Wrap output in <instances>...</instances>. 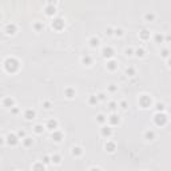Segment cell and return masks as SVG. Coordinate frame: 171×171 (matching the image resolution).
I'll return each mask as SVG.
<instances>
[{
    "label": "cell",
    "mask_w": 171,
    "mask_h": 171,
    "mask_svg": "<svg viewBox=\"0 0 171 171\" xmlns=\"http://www.w3.org/2000/svg\"><path fill=\"white\" fill-rule=\"evenodd\" d=\"M3 107L11 110L12 107H15V100L11 98V96H6V98L3 99Z\"/></svg>",
    "instance_id": "obj_14"
},
{
    "label": "cell",
    "mask_w": 171,
    "mask_h": 171,
    "mask_svg": "<svg viewBox=\"0 0 171 171\" xmlns=\"http://www.w3.org/2000/svg\"><path fill=\"white\" fill-rule=\"evenodd\" d=\"M107 91H108V92H111V94H115L116 91H118V86H116L115 83H110L107 86Z\"/></svg>",
    "instance_id": "obj_36"
},
{
    "label": "cell",
    "mask_w": 171,
    "mask_h": 171,
    "mask_svg": "<svg viewBox=\"0 0 171 171\" xmlns=\"http://www.w3.org/2000/svg\"><path fill=\"white\" fill-rule=\"evenodd\" d=\"M96 98H98L99 102H104L106 99H107V95H106L104 92H99L98 95H96Z\"/></svg>",
    "instance_id": "obj_41"
},
{
    "label": "cell",
    "mask_w": 171,
    "mask_h": 171,
    "mask_svg": "<svg viewBox=\"0 0 171 171\" xmlns=\"http://www.w3.org/2000/svg\"><path fill=\"white\" fill-rule=\"evenodd\" d=\"M34 145V139H32L31 136H26L23 139V146L24 147H31V146Z\"/></svg>",
    "instance_id": "obj_29"
},
{
    "label": "cell",
    "mask_w": 171,
    "mask_h": 171,
    "mask_svg": "<svg viewBox=\"0 0 171 171\" xmlns=\"http://www.w3.org/2000/svg\"><path fill=\"white\" fill-rule=\"evenodd\" d=\"M119 107L122 108V110H127V108H128V103L126 100H122L120 103H119Z\"/></svg>",
    "instance_id": "obj_44"
},
{
    "label": "cell",
    "mask_w": 171,
    "mask_h": 171,
    "mask_svg": "<svg viewBox=\"0 0 171 171\" xmlns=\"http://www.w3.org/2000/svg\"><path fill=\"white\" fill-rule=\"evenodd\" d=\"M32 171H46V165H43V162H36L32 166Z\"/></svg>",
    "instance_id": "obj_24"
},
{
    "label": "cell",
    "mask_w": 171,
    "mask_h": 171,
    "mask_svg": "<svg viewBox=\"0 0 171 171\" xmlns=\"http://www.w3.org/2000/svg\"><path fill=\"white\" fill-rule=\"evenodd\" d=\"M88 43H90V47L96 48V47H99V44H100V39H99L98 36H92V38H90Z\"/></svg>",
    "instance_id": "obj_22"
},
{
    "label": "cell",
    "mask_w": 171,
    "mask_h": 171,
    "mask_svg": "<svg viewBox=\"0 0 171 171\" xmlns=\"http://www.w3.org/2000/svg\"><path fill=\"white\" fill-rule=\"evenodd\" d=\"M92 62H94V59H92V56L91 55H88V54H84L83 56H82V63L84 64V66H91L92 64Z\"/></svg>",
    "instance_id": "obj_20"
},
{
    "label": "cell",
    "mask_w": 171,
    "mask_h": 171,
    "mask_svg": "<svg viewBox=\"0 0 171 171\" xmlns=\"http://www.w3.org/2000/svg\"><path fill=\"white\" fill-rule=\"evenodd\" d=\"M160 56L165 59H168V56H170V49L168 48H163L162 51H160Z\"/></svg>",
    "instance_id": "obj_38"
},
{
    "label": "cell",
    "mask_w": 171,
    "mask_h": 171,
    "mask_svg": "<svg viewBox=\"0 0 171 171\" xmlns=\"http://www.w3.org/2000/svg\"><path fill=\"white\" fill-rule=\"evenodd\" d=\"M96 123L104 126L106 123H107V116H106L104 114H98V115H96Z\"/></svg>",
    "instance_id": "obj_23"
},
{
    "label": "cell",
    "mask_w": 171,
    "mask_h": 171,
    "mask_svg": "<svg viewBox=\"0 0 171 171\" xmlns=\"http://www.w3.org/2000/svg\"><path fill=\"white\" fill-rule=\"evenodd\" d=\"M19 112H20V110H19L18 107H12L11 108V114H14V115H18Z\"/></svg>",
    "instance_id": "obj_46"
},
{
    "label": "cell",
    "mask_w": 171,
    "mask_h": 171,
    "mask_svg": "<svg viewBox=\"0 0 171 171\" xmlns=\"http://www.w3.org/2000/svg\"><path fill=\"white\" fill-rule=\"evenodd\" d=\"M126 75H127L128 78H132V76L136 75V70L134 67H127V68H126Z\"/></svg>",
    "instance_id": "obj_30"
},
{
    "label": "cell",
    "mask_w": 171,
    "mask_h": 171,
    "mask_svg": "<svg viewBox=\"0 0 171 171\" xmlns=\"http://www.w3.org/2000/svg\"><path fill=\"white\" fill-rule=\"evenodd\" d=\"M107 122H108V126H110V127H115V126H118L119 123H120V116L116 112H112L107 118Z\"/></svg>",
    "instance_id": "obj_8"
},
{
    "label": "cell",
    "mask_w": 171,
    "mask_h": 171,
    "mask_svg": "<svg viewBox=\"0 0 171 171\" xmlns=\"http://www.w3.org/2000/svg\"><path fill=\"white\" fill-rule=\"evenodd\" d=\"M35 118H36V111L35 110L27 108V110L24 111V119H26V120H34Z\"/></svg>",
    "instance_id": "obj_15"
},
{
    "label": "cell",
    "mask_w": 171,
    "mask_h": 171,
    "mask_svg": "<svg viewBox=\"0 0 171 171\" xmlns=\"http://www.w3.org/2000/svg\"><path fill=\"white\" fill-rule=\"evenodd\" d=\"M145 139L148 140V142H152L155 139V131L154 130H147L145 132Z\"/></svg>",
    "instance_id": "obj_21"
},
{
    "label": "cell",
    "mask_w": 171,
    "mask_h": 171,
    "mask_svg": "<svg viewBox=\"0 0 171 171\" xmlns=\"http://www.w3.org/2000/svg\"><path fill=\"white\" fill-rule=\"evenodd\" d=\"M32 27H34V29H35L36 32H41L44 29V23L43 21H35Z\"/></svg>",
    "instance_id": "obj_27"
},
{
    "label": "cell",
    "mask_w": 171,
    "mask_h": 171,
    "mask_svg": "<svg viewBox=\"0 0 171 171\" xmlns=\"http://www.w3.org/2000/svg\"><path fill=\"white\" fill-rule=\"evenodd\" d=\"M100 135L103 136V138H110L111 135H112V127H110V126H102L100 128Z\"/></svg>",
    "instance_id": "obj_13"
},
{
    "label": "cell",
    "mask_w": 171,
    "mask_h": 171,
    "mask_svg": "<svg viewBox=\"0 0 171 171\" xmlns=\"http://www.w3.org/2000/svg\"><path fill=\"white\" fill-rule=\"evenodd\" d=\"M44 127H46V130H49L51 132H52V131L58 130L59 122L56 120L55 118H51V119H48V120H47V123H46V126H44Z\"/></svg>",
    "instance_id": "obj_9"
},
{
    "label": "cell",
    "mask_w": 171,
    "mask_h": 171,
    "mask_svg": "<svg viewBox=\"0 0 171 171\" xmlns=\"http://www.w3.org/2000/svg\"><path fill=\"white\" fill-rule=\"evenodd\" d=\"M99 103L98 98H96V95H90L88 96V104L90 106H96Z\"/></svg>",
    "instance_id": "obj_31"
},
{
    "label": "cell",
    "mask_w": 171,
    "mask_h": 171,
    "mask_svg": "<svg viewBox=\"0 0 171 171\" xmlns=\"http://www.w3.org/2000/svg\"><path fill=\"white\" fill-rule=\"evenodd\" d=\"M154 20H155V14H152V12H147V14L145 15V21L150 23V21H154Z\"/></svg>",
    "instance_id": "obj_34"
},
{
    "label": "cell",
    "mask_w": 171,
    "mask_h": 171,
    "mask_svg": "<svg viewBox=\"0 0 171 171\" xmlns=\"http://www.w3.org/2000/svg\"><path fill=\"white\" fill-rule=\"evenodd\" d=\"M41 106H43L44 110H51V107H52V103L49 100H44L43 103H41Z\"/></svg>",
    "instance_id": "obj_39"
},
{
    "label": "cell",
    "mask_w": 171,
    "mask_h": 171,
    "mask_svg": "<svg viewBox=\"0 0 171 171\" xmlns=\"http://www.w3.org/2000/svg\"><path fill=\"white\" fill-rule=\"evenodd\" d=\"M44 14H46L47 16H49V18L55 16V14H56V1H48V3L46 4V7H44Z\"/></svg>",
    "instance_id": "obj_4"
},
{
    "label": "cell",
    "mask_w": 171,
    "mask_h": 171,
    "mask_svg": "<svg viewBox=\"0 0 171 171\" xmlns=\"http://www.w3.org/2000/svg\"><path fill=\"white\" fill-rule=\"evenodd\" d=\"M51 27H52L55 31H62V29L64 28V20H63V18H60V16L54 18L52 21H51Z\"/></svg>",
    "instance_id": "obj_7"
},
{
    "label": "cell",
    "mask_w": 171,
    "mask_h": 171,
    "mask_svg": "<svg viewBox=\"0 0 171 171\" xmlns=\"http://www.w3.org/2000/svg\"><path fill=\"white\" fill-rule=\"evenodd\" d=\"M150 38H151V32H150V29H142V31L139 32V39L140 40H150Z\"/></svg>",
    "instance_id": "obj_19"
},
{
    "label": "cell",
    "mask_w": 171,
    "mask_h": 171,
    "mask_svg": "<svg viewBox=\"0 0 171 171\" xmlns=\"http://www.w3.org/2000/svg\"><path fill=\"white\" fill-rule=\"evenodd\" d=\"M4 142H6V138H3V136H0V146H3Z\"/></svg>",
    "instance_id": "obj_48"
},
{
    "label": "cell",
    "mask_w": 171,
    "mask_h": 171,
    "mask_svg": "<svg viewBox=\"0 0 171 171\" xmlns=\"http://www.w3.org/2000/svg\"><path fill=\"white\" fill-rule=\"evenodd\" d=\"M152 120H154V124L155 126H158V127H163V126H166L167 122H168V115L166 112H157L155 115H154Z\"/></svg>",
    "instance_id": "obj_2"
},
{
    "label": "cell",
    "mask_w": 171,
    "mask_h": 171,
    "mask_svg": "<svg viewBox=\"0 0 171 171\" xmlns=\"http://www.w3.org/2000/svg\"><path fill=\"white\" fill-rule=\"evenodd\" d=\"M107 108L111 111V114H112V112H115V111H116V108H118V103H116V102H108Z\"/></svg>",
    "instance_id": "obj_33"
},
{
    "label": "cell",
    "mask_w": 171,
    "mask_h": 171,
    "mask_svg": "<svg viewBox=\"0 0 171 171\" xmlns=\"http://www.w3.org/2000/svg\"><path fill=\"white\" fill-rule=\"evenodd\" d=\"M104 148L107 152L110 154H114L116 151V143L114 142V140H107V143L104 145Z\"/></svg>",
    "instance_id": "obj_17"
},
{
    "label": "cell",
    "mask_w": 171,
    "mask_h": 171,
    "mask_svg": "<svg viewBox=\"0 0 171 171\" xmlns=\"http://www.w3.org/2000/svg\"><path fill=\"white\" fill-rule=\"evenodd\" d=\"M114 35H115L116 38H122V36L124 35V29L120 28V27H118V28H114Z\"/></svg>",
    "instance_id": "obj_32"
},
{
    "label": "cell",
    "mask_w": 171,
    "mask_h": 171,
    "mask_svg": "<svg viewBox=\"0 0 171 171\" xmlns=\"http://www.w3.org/2000/svg\"><path fill=\"white\" fill-rule=\"evenodd\" d=\"M88 171H102V168L98 167V166H94V167H91Z\"/></svg>",
    "instance_id": "obj_47"
},
{
    "label": "cell",
    "mask_w": 171,
    "mask_h": 171,
    "mask_svg": "<svg viewBox=\"0 0 171 171\" xmlns=\"http://www.w3.org/2000/svg\"><path fill=\"white\" fill-rule=\"evenodd\" d=\"M134 55H135L136 58H143V56L146 55V51L142 48V47H140V48L134 49Z\"/></svg>",
    "instance_id": "obj_28"
},
{
    "label": "cell",
    "mask_w": 171,
    "mask_h": 171,
    "mask_svg": "<svg viewBox=\"0 0 171 171\" xmlns=\"http://www.w3.org/2000/svg\"><path fill=\"white\" fill-rule=\"evenodd\" d=\"M19 138H18V135L15 132H9L8 135L6 136V143L8 146H11V147H15V146H18L19 145Z\"/></svg>",
    "instance_id": "obj_6"
},
{
    "label": "cell",
    "mask_w": 171,
    "mask_h": 171,
    "mask_svg": "<svg viewBox=\"0 0 171 171\" xmlns=\"http://www.w3.org/2000/svg\"><path fill=\"white\" fill-rule=\"evenodd\" d=\"M102 56L104 59H107V60H110V59H114V56H115V49L112 48L111 46H104L103 48H102Z\"/></svg>",
    "instance_id": "obj_5"
},
{
    "label": "cell",
    "mask_w": 171,
    "mask_h": 171,
    "mask_svg": "<svg viewBox=\"0 0 171 171\" xmlns=\"http://www.w3.org/2000/svg\"><path fill=\"white\" fill-rule=\"evenodd\" d=\"M51 139H52L55 143H60L62 140L64 139V135L60 130H55V131L51 132Z\"/></svg>",
    "instance_id": "obj_11"
},
{
    "label": "cell",
    "mask_w": 171,
    "mask_h": 171,
    "mask_svg": "<svg viewBox=\"0 0 171 171\" xmlns=\"http://www.w3.org/2000/svg\"><path fill=\"white\" fill-rule=\"evenodd\" d=\"M154 41L157 44H162V43H165V36H163V34H155L154 35Z\"/></svg>",
    "instance_id": "obj_25"
},
{
    "label": "cell",
    "mask_w": 171,
    "mask_h": 171,
    "mask_svg": "<svg viewBox=\"0 0 171 171\" xmlns=\"http://www.w3.org/2000/svg\"><path fill=\"white\" fill-rule=\"evenodd\" d=\"M139 106L142 108H150L151 106H152V99H151L150 95H147V94H143V95L139 96Z\"/></svg>",
    "instance_id": "obj_3"
},
{
    "label": "cell",
    "mask_w": 171,
    "mask_h": 171,
    "mask_svg": "<svg viewBox=\"0 0 171 171\" xmlns=\"http://www.w3.org/2000/svg\"><path fill=\"white\" fill-rule=\"evenodd\" d=\"M124 55L126 56H132L134 55V48H132V47H127V48L124 49Z\"/></svg>",
    "instance_id": "obj_43"
},
{
    "label": "cell",
    "mask_w": 171,
    "mask_h": 171,
    "mask_svg": "<svg viewBox=\"0 0 171 171\" xmlns=\"http://www.w3.org/2000/svg\"><path fill=\"white\" fill-rule=\"evenodd\" d=\"M41 162H43V165H46V166L51 165V157H49V155H44L43 159H41Z\"/></svg>",
    "instance_id": "obj_40"
},
{
    "label": "cell",
    "mask_w": 171,
    "mask_h": 171,
    "mask_svg": "<svg viewBox=\"0 0 171 171\" xmlns=\"http://www.w3.org/2000/svg\"><path fill=\"white\" fill-rule=\"evenodd\" d=\"M44 130H46V127H44L43 124H36L35 127H34V131H35V134H38V135L43 134V132H44Z\"/></svg>",
    "instance_id": "obj_35"
},
{
    "label": "cell",
    "mask_w": 171,
    "mask_h": 171,
    "mask_svg": "<svg viewBox=\"0 0 171 171\" xmlns=\"http://www.w3.org/2000/svg\"><path fill=\"white\" fill-rule=\"evenodd\" d=\"M0 19H1V14H0Z\"/></svg>",
    "instance_id": "obj_49"
},
{
    "label": "cell",
    "mask_w": 171,
    "mask_h": 171,
    "mask_svg": "<svg viewBox=\"0 0 171 171\" xmlns=\"http://www.w3.org/2000/svg\"><path fill=\"white\" fill-rule=\"evenodd\" d=\"M106 67H107L108 71L114 72V71L118 70L119 63H118V60H115V59H110V60H107V64H106Z\"/></svg>",
    "instance_id": "obj_12"
},
{
    "label": "cell",
    "mask_w": 171,
    "mask_h": 171,
    "mask_svg": "<svg viewBox=\"0 0 171 171\" xmlns=\"http://www.w3.org/2000/svg\"><path fill=\"white\" fill-rule=\"evenodd\" d=\"M51 163H54V165H60L62 163V155H59V154H54V155H51Z\"/></svg>",
    "instance_id": "obj_26"
},
{
    "label": "cell",
    "mask_w": 171,
    "mask_h": 171,
    "mask_svg": "<svg viewBox=\"0 0 171 171\" xmlns=\"http://www.w3.org/2000/svg\"><path fill=\"white\" fill-rule=\"evenodd\" d=\"M104 34L107 36H112L114 35V28H112V27H107V29H106Z\"/></svg>",
    "instance_id": "obj_45"
},
{
    "label": "cell",
    "mask_w": 171,
    "mask_h": 171,
    "mask_svg": "<svg viewBox=\"0 0 171 171\" xmlns=\"http://www.w3.org/2000/svg\"><path fill=\"white\" fill-rule=\"evenodd\" d=\"M16 135H18V138L19 139H24V138H26L27 136V132L24 130H19L18 132H16Z\"/></svg>",
    "instance_id": "obj_42"
},
{
    "label": "cell",
    "mask_w": 171,
    "mask_h": 171,
    "mask_svg": "<svg viewBox=\"0 0 171 171\" xmlns=\"http://www.w3.org/2000/svg\"><path fill=\"white\" fill-rule=\"evenodd\" d=\"M3 67H4V71L8 74H16L20 68V62L14 56H8L6 58V60L3 62Z\"/></svg>",
    "instance_id": "obj_1"
},
{
    "label": "cell",
    "mask_w": 171,
    "mask_h": 171,
    "mask_svg": "<svg viewBox=\"0 0 171 171\" xmlns=\"http://www.w3.org/2000/svg\"><path fill=\"white\" fill-rule=\"evenodd\" d=\"M71 155L75 158H79L83 155V148L80 147V146H74L72 150H71Z\"/></svg>",
    "instance_id": "obj_18"
},
{
    "label": "cell",
    "mask_w": 171,
    "mask_h": 171,
    "mask_svg": "<svg viewBox=\"0 0 171 171\" xmlns=\"http://www.w3.org/2000/svg\"><path fill=\"white\" fill-rule=\"evenodd\" d=\"M64 96L67 99H74L76 96V91L74 87H66L64 88Z\"/></svg>",
    "instance_id": "obj_16"
},
{
    "label": "cell",
    "mask_w": 171,
    "mask_h": 171,
    "mask_svg": "<svg viewBox=\"0 0 171 171\" xmlns=\"http://www.w3.org/2000/svg\"><path fill=\"white\" fill-rule=\"evenodd\" d=\"M155 110H157V112H165V110H166L165 103H157L155 104Z\"/></svg>",
    "instance_id": "obj_37"
},
{
    "label": "cell",
    "mask_w": 171,
    "mask_h": 171,
    "mask_svg": "<svg viewBox=\"0 0 171 171\" xmlns=\"http://www.w3.org/2000/svg\"><path fill=\"white\" fill-rule=\"evenodd\" d=\"M4 32H6L7 35L9 36H14L16 32H18V26L15 23H8L6 24V27H4Z\"/></svg>",
    "instance_id": "obj_10"
}]
</instances>
